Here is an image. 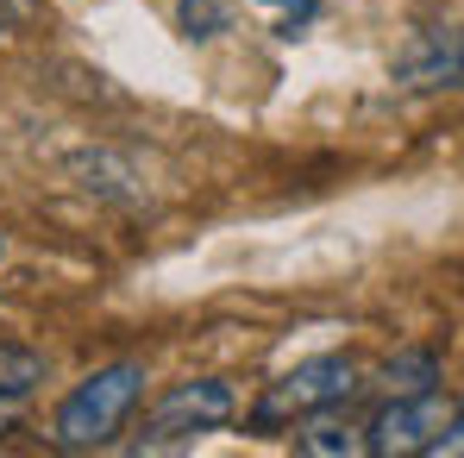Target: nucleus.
Masks as SVG:
<instances>
[{
    "instance_id": "nucleus-5",
    "label": "nucleus",
    "mask_w": 464,
    "mask_h": 458,
    "mask_svg": "<svg viewBox=\"0 0 464 458\" xmlns=\"http://www.w3.org/2000/svg\"><path fill=\"white\" fill-rule=\"evenodd\" d=\"M389 76L408 94H440V88H464V25H414L401 38V51L389 57Z\"/></svg>"
},
{
    "instance_id": "nucleus-7",
    "label": "nucleus",
    "mask_w": 464,
    "mask_h": 458,
    "mask_svg": "<svg viewBox=\"0 0 464 458\" xmlns=\"http://www.w3.org/2000/svg\"><path fill=\"white\" fill-rule=\"evenodd\" d=\"M377 389L383 395H427V389H440V358L433 352H395L377 371Z\"/></svg>"
},
{
    "instance_id": "nucleus-12",
    "label": "nucleus",
    "mask_w": 464,
    "mask_h": 458,
    "mask_svg": "<svg viewBox=\"0 0 464 458\" xmlns=\"http://www.w3.org/2000/svg\"><path fill=\"white\" fill-rule=\"evenodd\" d=\"M19 13H25V6H19V0H0V32H6V25H13V19H19Z\"/></svg>"
},
{
    "instance_id": "nucleus-6",
    "label": "nucleus",
    "mask_w": 464,
    "mask_h": 458,
    "mask_svg": "<svg viewBox=\"0 0 464 458\" xmlns=\"http://www.w3.org/2000/svg\"><path fill=\"white\" fill-rule=\"evenodd\" d=\"M308 458H364L371 453V434L358 427V421H326V414H314V427L295 440Z\"/></svg>"
},
{
    "instance_id": "nucleus-3",
    "label": "nucleus",
    "mask_w": 464,
    "mask_h": 458,
    "mask_svg": "<svg viewBox=\"0 0 464 458\" xmlns=\"http://www.w3.org/2000/svg\"><path fill=\"white\" fill-rule=\"evenodd\" d=\"M232 408H238V395H232V383H220V377L169 383V389L151 402V414H145L139 446H182V440H201V434L227 427Z\"/></svg>"
},
{
    "instance_id": "nucleus-1",
    "label": "nucleus",
    "mask_w": 464,
    "mask_h": 458,
    "mask_svg": "<svg viewBox=\"0 0 464 458\" xmlns=\"http://www.w3.org/2000/svg\"><path fill=\"white\" fill-rule=\"evenodd\" d=\"M139 395H145V365H139V358H120V365L82 377L76 389L63 395V408H57V446H63V453H94V446H107V440L126 427V414L139 408Z\"/></svg>"
},
{
    "instance_id": "nucleus-10",
    "label": "nucleus",
    "mask_w": 464,
    "mask_h": 458,
    "mask_svg": "<svg viewBox=\"0 0 464 458\" xmlns=\"http://www.w3.org/2000/svg\"><path fill=\"white\" fill-rule=\"evenodd\" d=\"M440 458H464V395H459V408H452V427H446V440L433 446Z\"/></svg>"
},
{
    "instance_id": "nucleus-2",
    "label": "nucleus",
    "mask_w": 464,
    "mask_h": 458,
    "mask_svg": "<svg viewBox=\"0 0 464 458\" xmlns=\"http://www.w3.org/2000/svg\"><path fill=\"white\" fill-rule=\"evenodd\" d=\"M358 389H364V383H358V365H352V358H308V365L283 371V377L251 402V427H257V434H276V427H289V421H314V414L352 402Z\"/></svg>"
},
{
    "instance_id": "nucleus-9",
    "label": "nucleus",
    "mask_w": 464,
    "mask_h": 458,
    "mask_svg": "<svg viewBox=\"0 0 464 458\" xmlns=\"http://www.w3.org/2000/svg\"><path fill=\"white\" fill-rule=\"evenodd\" d=\"M176 25H182L188 44H208V38L227 32V6L220 0H176Z\"/></svg>"
},
{
    "instance_id": "nucleus-4",
    "label": "nucleus",
    "mask_w": 464,
    "mask_h": 458,
    "mask_svg": "<svg viewBox=\"0 0 464 458\" xmlns=\"http://www.w3.org/2000/svg\"><path fill=\"white\" fill-rule=\"evenodd\" d=\"M452 408L446 389H427V395H383L377 421H364L371 434V453L377 458H414V453H433L452 427Z\"/></svg>"
},
{
    "instance_id": "nucleus-8",
    "label": "nucleus",
    "mask_w": 464,
    "mask_h": 458,
    "mask_svg": "<svg viewBox=\"0 0 464 458\" xmlns=\"http://www.w3.org/2000/svg\"><path fill=\"white\" fill-rule=\"evenodd\" d=\"M38 383H44V358H38V352H25V346H6V339H0V402L32 395Z\"/></svg>"
},
{
    "instance_id": "nucleus-11",
    "label": "nucleus",
    "mask_w": 464,
    "mask_h": 458,
    "mask_svg": "<svg viewBox=\"0 0 464 458\" xmlns=\"http://www.w3.org/2000/svg\"><path fill=\"white\" fill-rule=\"evenodd\" d=\"M270 6H289V38H295V25H302V19H314V13H320L314 0H270Z\"/></svg>"
}]
</instances>
